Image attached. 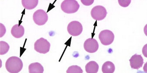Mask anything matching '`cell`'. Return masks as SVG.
I'll return each instance as SVG.
<instances>
[{"instance_id": "1", "label": "cell", "mask_w": 147, "mask_h": 73, "mask_svg": "<svg viewBox=\"0 0 147 73\" xmlns=\"http://www.w3.org/2000/svg\"><path fill=\"white\" fill-rule=\"evenodd\" d=\"M23 67L22 60L19 57L12 56L6 61L5 67L7 71L11 73H17L20 72Z\"/></svg>"}, {"instance_id": "2", "label": "cell", "mask_w": 147, "mask_h": 73, "mask_svg": "<svg viewBox=\"0 0 147 73\" xmlns=\"http://www.w3.org/2000/svg\"><path fill=\"white\" fill-rule=\"evenodd\" d=\"M80 5L75 0H65L61 4V7L64 13L68 14L74 13L79 9Z\"/></svg>"}, {"instance_id": "3", "label": "cell", "mask_w": 147, "mask_h": 73, "mask_svg": "<svg viewBox=\"0 0 147 73\" xmlns=\"http://www.w3.org/2000/svg\"><path fill=\"white\" fill-rule=\"evenodd\" d=\"M51 44L46 39L41 38L37 40L34 44V48L37 52L45 54L49 51Z\"/></svg>"}, {"instance_id": "4", "label": "cell", "mask_w": 147, "mask_h": 73, "mask_svg": "<svg viewBox=\"0 0 147 73\" xmlns=\"http://www.w3.org/2000/svg\"><path fill=\"white\" fill-rule=\"evenodd\" d=\"M107 14L106 9L100 5L96 6L92 9L91 14L92 17L94 20L101 21L104 19Z\"/></svg>"}, {"instance_id": "5", "label": "cell", "mask_w": 147, "mask_h": 73, "mask_svg": "<svg viewBox=\"0 0 147 73\" xmlns=\"http://www.w3.org/2000/svg\"><path fill=\"white\" fill-rule=\"evenodd\" d=\"M99 38L101 43L104 45L107 46L111 44L113 42L115 36L111 31L105 30L100 32Z\"/></svg>"}, {"instance_id": "6", "label": "cell", "mask_w": 147, "mask_h": 73, "mask_svg": "<svg viewBox=\"0 0 147 73\" xmlns=\"http://www.w3.org/2000/svg\"><path fill=\"white\" fill-rule=\"evenodd\" d=\"M34 23L39 26L44 25L48 20V16L46 12L42 9H39L34 13L33 16Z\"/></svg>"}, {"instance_id": "7", "label": "cell", "mask_w": 147, "mask_h": 73, "mask_svg": "<svg viewBox=\"0 0 147 73\" xmlns=\"http://www.w3.org/2000/svg\"><path fill=\"white\" fill-rule=\"evenodd\" d=\"M67 30L71 35L77 36L80 35L82 32L83 27L81 23L79 21H74L68 24Z\"/></svg>"}, {"instance_id": "8", "label": "cell", "mask_w": 147, "mask_h": 73, "mask_svg": "<svg viewBox=\"0 0 147 73\" xmlns=\"http://www.w3.org/2000/svg\"><path fill=\"white\" fill-rule=\"evenodd\" d=\"M84 47L86 51L92 53L95 52L98 49L99 45L95 39L90 38L85 41Z\"/></svg>"}, {"instance_id": "9", "label": "cell", "mask_w": 147, "mask_h": 73, "mask_svg": "<svg viewBox=\"0 0 147 73\" xmlns=\"http://www.w3.org/2000/svg\"><path fill=\"white\" fill-rule=\"evenodd\" d=\"M129 61L131 67L133 69L138 70L144 64V59L141 55L136 54L133 55Z\"/></svg>"}, {"instance_id": "10", "label": "cell", "mask_w": 147, "mask_h": 73, "mask_svg": "<svg viewBox=\"0 0 147 73\" xmlns=\"http://www.w3.org/2000/svg\"><path fill=\"white\" fill-rule=\"evenodd\" d=\"M24 27L19 24H16L12 27L11 33L15 38H17L22 37L24 34Z\"/></svg>"}, {"instance_id": "11", "label": "cell", "mask_w": 147, "mask_h": 73, "mask_svg": "<svg viewBox=\"0 0 147 73\" xmlns=\"http://www.w3.org/2000/svg\"><path fill=\"white\" fill-rule=\"evenodd\" d=\"M29 72L30 73H42L44 68L42 65L38 62L32 63L29 66Z\"/></svg>"}, {"instance_id": "12", "label": "cell", "mask_w": 147, "mask_h": 73, "mask_svg": "<svg viewBox=\"0 0 147 73\" xmlns=\"http://www.w3.org/2000/svg\"><path fill=\"white\" fill-rule=\"evenodd\" d=\"M99 66L94 61L90 62L85 66V70L88 73H96L98 71Z\"/></svg>"}, {"instance_id": "13", "label": "cell", "mask_w": 147, "mask_h": 73, "mask_svg": "<svg viewBox=\"0 0 147 73\" xmlns=\"http://www.w3.org/2000/svg\"><path fill=\"white\" fill-rule=\"evenodd\" d=\"M23 6L28 10H31L35 8L38 3V0H22Z\"/></svg>"}, {"instance_id": "14", "label": "cell", "mask_w": 147, "mask_h": 73, "mask_svg": "<svg viewBox=\"0 0 147 73\" xmlns=\"http://www.w3.org/2000/svg\"><path fill=\"white\" fill-rule=\"evenodd\" d=\"M115 70V66L113 63L107 61L103 64L102 67V71L104 73H113Z\"/></svg>"}, {"instance_id": "15", "label": "cell", "mask_w": 147, "mask_h": 73, "mask_svg": "<svg viewBox=\"0 0 147 73\" xmlns=\"http://www.w3.org/2000/svg\"><path fill=\"white\" fill-rule=\"evenodd\" d=\"M66 72L67 73H82L83 71L80 66L73 65L69 67Z\"/></svg>"}, {"instance_id": "16", "label": "cell", "mask_w": 147, "mask_h": 73, "mask_svg": "<svg viewBox=\"0 0 147 73\" xmlns=\"http://www.w3.org/2000/svg\"><path fill=\"white\" fill-rule=\"evenodd\" d=\"M9 46L6 42L3 41H1V54L3 55L6 54L9 50Z\"/></svg>"}, {"instance_id": "17", "label": "cell", "mask_w": 147, "mask_h": 73, "mask_svg": "<svg viewBox=\"0 0 147 73\" xmlns=\"http://www.w3.org/2000/svg\"><path fill=\"white\" fill-rule=\"evenodd\" d=\"M131 1H118L119 5L122 7H127L129 6L131 2Z\"/></svg>"}, {"instance_id": "18", "label": "cell", "mask_w": 147, "mask_h": 73, "mask_svg": "<svg viewBox=\"0 0 147 73\" xmlns=\"http://www.w3.org/2000/svg\"><path fill=\"white\" fill-rule=\"evenodd\" d=\"M81 1L84 5L87 6L92 5L94 1V0H92V1H83V0H82Z\"/></svg>"}, {"instance_id": "19", "label": "cell", "mask_w": 147, "mask_h": 73, "mask_svg": "<svg viewBox=\"0 0 147 73\" xmlns=\"http://www.w3.org/2000/svg\"><path fill=\"white\" fill-rule=\"evenodd\" d=\"M6 29L2 23H1V37H2L6 33Z\"/></svg>"}]
</instances>
